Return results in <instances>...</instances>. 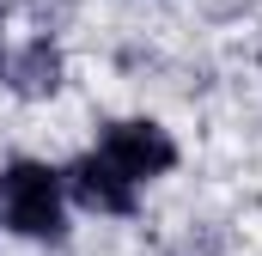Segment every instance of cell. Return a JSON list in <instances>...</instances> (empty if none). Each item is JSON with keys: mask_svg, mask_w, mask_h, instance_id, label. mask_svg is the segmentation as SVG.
<instances>
[{"mask_svg": "<svg viewBox=\"0 0 262 256\" xmlns=\"http://www.w3.org/2000/svg\"><path fill=\"white\" fill-rule=\"evenodd\" d=\"M61 171L37 165V159H12L0 171V214L18 238H37V244H55L67 226H61Z\"/></svg>", "mask_w": 262, "mask_h": 256, "instance_id": "6da1fadb", "label": "cell"}, {"mask_svg": "<svg viewBox=\"0 0 262 256\" xmlns=\"http://www.w3.org/2000/svg\"><path fill=\"white\" fill-rule=\"evenodd\" d=\"M61 189L79 201V207H92V214H134V183L104 159V153H85V159H73L61 171Z\"/></svg>", "mask_w": 262, "mask_h": 256, "instance_id": "3957f363", "label": "cell"}, {"mask_svg": "<svg viewBox=\"0 0 262 256\" xmlns=\"http://www.w3.org/2000/svg\"><path fill=\"white\" fill-rule=\"evenodd\" d=\"M6 79H12V92H18V98H49V92L61 86V49H55L49 37L25 43V49L6 61Z\"/></svg>", "mask_w": 262, "mask_h": 256, "instance_id": "277c9868", "label": "cell"}, {"mask_svg": "<svg viewBox=\"0 0 262 256\" xmlns=\"http://www.w3.org/2000/svg\"><path fill=\"white\" fill-rule=\"evenodd\" d=\"M122 177H128L134 189L146 183V177H165L171 165H177V140L165 134V128L152 122V116H128V122H110L104 128V146H98Z\"/></svg>", "mask_w": 262, "mask_h": 256, "instance_id": "7a4b0ae2", "label": "cell"}]
</instances>
